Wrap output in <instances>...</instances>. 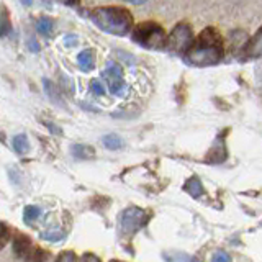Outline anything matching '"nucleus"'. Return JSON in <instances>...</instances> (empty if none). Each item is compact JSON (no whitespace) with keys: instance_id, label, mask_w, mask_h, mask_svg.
Returning a JSON list of instances; mask_svg holds the SVG:
<instances>
[{"instance_id":"obj_14","label":"nucleus","mask_w":262,"mask_h":262,"mask_svg":"<svg viewBox=\"0 0 262 262\" xmlns=\"http://www.w3.org/2000/svg\"><path fill=\"white\" fill-rule=\"evenodd\" d=\"M12 144H13V149L18 152L20 156H25V154L30 152V141H28V136L25 135V133L13 136Z\"/></svg>"},{"instance_id":"obj_27","label":"nucleus","mask_w":262,"mask_h":262,"mask_svg":"<svg viewBox=\"0 0 262 262\" xmlns=\"http://www.w3.org/2000/svg\"><path fill=\"white\" fill-rule=\"evenodd\" d=\"M46 126H48L49 129H51L54 135H61V133H62V131H61L59 128H56V125H54V123H46Z\"/></svg>"},{"instance_id":"obj_26","label":"nucleus","mask_w":262,"mask_h":262,"mask_svg":"<svg viewBox=\"0 0 262 262\" xmlns=\"http://www.w3.org/2000/svg\"><path fill=\"white\" fill-rule=\"evenodd\" d=\"M82 262H102V259L92 252H85L84 256H82Z\"/></svg>"},{"instance_id":"obj_29","label":"nucleus","mask_w":262,"mask_h":262,"mask_svg":"<svg viewBox=\"0 0 262 262\" xmlns=\"http://www.w3.org/2000/svg\"><path fill=\"white\" fill-rule=\"evenodd\" d=\"M128 4H133V5H141V4H144L146 0H126Z\"/></svg>"},{"instance_id":"obj_31","label":"nucleus","mask_w":262,"mask_h":262,"mask_svg":"<svg viewBox=\"0 0 262 262\" xmlns=\"http://www.w3.org/2000/svg\"><path fill=\"white\" fill-rule=\"evenodd\" d=\"M112 262H121V260H112Z\"/></svg>"},{"instance_id":"obj_23","label":"nucleus","mask_w":262,"mask_h":262,"mask_svg":"<svg viewBox=\"0 0 262 262\" xmlns=\"http://www.w3.org/2000/svg\"><path fill=\"white\" fill-rule=\"evenodd\" d=\"M41 237L46 241H53V243H57L61 241L64 237V233H59V231H48V233H43L41 234Z\"/></svg>"},{"instance_id":"obj_3","label":"nucleus","mask_w":262,"mask_h":262,"mask_svg":"<svg viewBox=\"0 0 262 262\" xmlns=\"http://www.w3.org/2000/svg\"><path fill=\"white\" fill-rule=\"evenodd\" d=\"M133 39L135 43L141 45L146 49H162L166 48L167 35L161 25L156 21H144L135 28Z\"/></svg>"},{"instance_id":"obj_5","label":"nucleus","mask_w":262,"mask_h":262,"mask_svg":"<svg viewBox=\"0 0 262 262\" xmlns=\"http://www.w3.org/2000/svg\"><path fill=\"white\" fill-rule=\"evenodd\" d=\"M149 218L151 215L146 210L139 207H128L120 215V228L125 234H135L149 221Z\"/></svg>"},{"instance_id":"obj_11","label":"nucleus","mask_w":262,"mask_h":262,"mask_svg":"<svg viewBox=\"0 0 262 262\" xmlns=\"http://www.w3.org/2000/svg\"><path fill=\"white\" fill-rule=\"evenodd\" d=\"M102 143H103V146L106 147V149H110V151H120V149L125 147V141H123V138L118 136V135H115V133L105 135L102 138Z\"/></svg>"},{"instance_id":"obj_9","label":"nucleus","mask_w":262,"mask_h":262,"mask_svg":"<svg viewBox=\"0 0 262 262\" xmlns=\"http://www.w3.org/2000/svg\"><path fill=\"white\" fill-rule=\"evenodd\" d=\"M43 85H45V92H46V95H48L49 100H51L54 105L66 106V105H64V102H62V98H61L59 87H57V85L54 84V82L45 79V80H43Z\"/></svg>"},{"instance_id":"obj_22","label":"nucleus","mask_w":262,"mask_h":262,"mask_svg":"<svg viewBox=\"0 0 262 262\" xmlns=\"http://www.w3.org/2000/svg\"><path fill=\"white\" fill-rule=\"evenodd\" d=\"M211 262H233V259L226 251H216L215 254H213Z\"/></svg>"},{"instance_id":"obj_8","label":"nucleus","mask_w":262,"mask_h":262,"mask_svg":"<svg viewBox=\"0 0 262 262\" xmlns=\"http://www.w3.org/2000/svg\"><path fill=\"white\" fill-rule=\"evenodd\" d=\"M77 64H79L80 71H84V72L94 71V68H95V56H94L92 49H84V51H80L79 56H77Z\"/></svg>"},{"instance_id":"obj_7","label":"nucleus","mask_w":262,"mask_h":262,"mask_svg":"<svg viewBox=\"0 0 262 262\" xmlns=\"http://www.w3.org/2000/svg\"><path fill=\"white\" fill-rule=\"evenodd\" d=\"M260 56H262V28H259V31L244 46V57H260Z\"/></svg>"},{"instance_id":"obj_17","label":"nucleus","mask_w":262,"mask_h":262,"mask_svg":"<svg viewBox=\"0 0 262 262\" xmlns=\"http://www.w3.org/2000/svg\"><path fill=\"white\" fill-rule=\"evenodd\" d=\"M39 216H41V208L36 207V205H28V207H25L23 220H25V223H27V225H31L33 221H36Z\"/></svg>"},{"instance_id":"obj_12","label":"nucleus","mask_w":262,"mask_h":262,"mask_svg":"<svg viewBox=\"0 0 262 262\" xmlns=\"http://www.w3.org/2000/svg\"><path fill=\"white\" fill-rule=\"evenodd\" d=\"M184 190L188 193V195H192L193 199H196V196H200V195H203V185H202V182H200V179L199 177H190L185 182V185H184Z\"/></svg>"},{"instance_id":"obj_18","label":"nucleus","mask_w":262,"mask_h":262,"mask_svg":"<svg viewBox=\"0 0 262 262\" xmlns=\"http://www.w3.org/2000/svg\"><path fill=\"white\" fill-rule=\"evenodd\" d=\"M53 28H54V25H53V21L49 20V18H41V20L36 23V30H38V33H41V35H45V36L51 35Z\"/></svg>"},{"instance_id":"obj_16","label":"nucleus","mask_w":262,"mask_h":262,"mask_svg":"<svg viewBox=\"0 0 262 262\" xmlns=\"http://www.w3.org/2000/svg\"><path fill=\"white\" fill-rule=\"evenodd\" d=\"M12 30V23H10V13L5 10V7H2L0 10V38H5Z\"/></svg>"},{"instance_id":"obj_25","label":"nucleus","mask_w":262,"mask_h":262,"mask_svg":"<svg viewBox=\"0 0 262 262\" xmlns=\"http://www.w3.org/2000/svg\"><path fill=\"white\" fill-rule=\"evenodd\" d=\"M77 36L76 35H66L64 36V45L66 46H68V48H74V46H76L77 45Z\"/></svg>"},{"instance_id":"obj_6","label":"nucleus","mask_w":262,"mask_h":262,"mask_svg":"<svg viewBox=\"0 0 262 262\" xmlns=\"http://www.w3.org/2000/svg\"><path fill=\"white\" fill-rule=\"evenodd\" d=\"M193 41V33L188 23H179L174 27V30L170 31V35L167 36V43L166 46L172 49L174 53L184 54L188 46L192 45Z\"/></svg>"},{"instance_id":"obj_30","label":"nucleus","mask_w":262,"mask_h":262,"mask_svg":"<svg viewBox=\"0 0 262 262\" xmlns=\"http://www.w3.org/2000/svg\"><path fill=\"white\" fill-rule=\"evenodd\" d=\"M21 2H23L25 5H30V4H31V0H21Z\"/></svg>"},{"instance_id":"obj_20","label":"nucleus","mask_w":262,"mask_h":262,"mask_svg":"<svg viewBox=\"0 0 262 262\" xmlns=\"http://www.w3.org/2000/svg\"><path fill=\"white\" fill-rule=\"evenodd\" d=\"M10 241V231H8V228L0 221V249H4L5 246Z\"/></svg>"},{"instance_id":"obj_2","label":"nucleus","mask_w":262,"mask_h":262,"mask_svg":"<svg viewBox=\"0 0 262 262\" xmlns=\"http://www.w3.org/2000/svg\"><path fill=\"white\" fill-rule=\"evenodd\" d=\"M89 18L102 31L115 36H126L133 28V15L121 7H97L89 13Z\"/></svg>"},{"instance_id":"obj_21","label":"nucleus","mask_w":262,"mask_h":262,"mask_svg":"<svg viewBox=\"0 0 262 262\" xmlns=\"http://www.w3.org/2000/svg\"><path fill=\"white\" fill-rule=\"evenodd\" d=\"M90 90L95 94V95H105V85L100 79H94L90 80Z\"/></svg>"},{"instance_id":"obj_19","label":"nucleus","mask_w":262,"mask_h":262,"mask_svg":"<svg viewBox=\"0 0 262 262\" xmlns=\"http://www.w3.org/2000/svg\"><path fill=\"white\" fill-rule=\"evenodd\" d=\"M56 262H79V259L74 251H62L59 256L56 257Z\"/></svg>"},{"instance_id":"obj_10","label":"nucleus","mask_w":262,"mask_h":262,"mask_svg":"<svg viewBox=\"0 0 262 262\" xmlns=\"http://www.w3.org/2000/svg\"><path fill=\"white\" fill-rule=\"evenodd\" d=\"M71 152L77 159H92L95 156V149L89 144H72Z\"/></svg>"},{"instance_id":"obj_15","label":"nucleus","mask_w":262,"mask_h":262,"mask_svg":"<svg viewBox=\"0 0 262 262\" xmlns=\"http://www.w3.org/2000/svg\"><path fill=\"white\" fill-rule=\"evenodd\" d=\"M162 257L166 259L167 262H199L195 257L188 256V254H185V252H177V251L164 252Z\"/></svg>"},{"instance_id":"obj_4","label":"nucleus","mask_w":262,"mask_h":262,"mask_svg":"<svg viewBox=\"0 0 262 262\" xmlns=\"http://www.w3.org/2000/svg\"><path fill=\"white\" fill-rule=\"evenodd\" d=\"M13 252L23 262H45L48 259V254L39 246L33 244L27 234H16L13 237Z\"/></svg>"},{"instance_id":"obj_28","label":"nucleus","mask_w":262,"mask_h":262,"mask_svg":"<svg viewBox=\"0 0 262 262\" xmlns=\"http://www.w3.org/2000/svg\"><path fill=\"white\" fill-rule=\"evenodd\" d=\"M57 2H61L64 5H77L79 0H57Z\"/></svg>"},{"instance_id":"obj_24","label":"nucleus","mask_w":262,"mask_h":262,"mask_svg":"<svg viewBox=\"0 0 262 262\" xmlns=\"http://www.w3.org/2000/svg\"><path fill=\"white\" fill-rule=\"evenodd\" d=\"M27 46H28V49H30L31 53H39V43H38V41H36L35 38H33V36L28 38Z\"/></svg>"},{"instance_id":"obj_13","label":"nucleus","mask_w":262,"mask_h":262,"mask_svg":"<svg viewBox=\"0 0 262 262\" xmlns=\"http://www.w3.org/2000/svg\"><path fill=\"white\" fill-rule=\"evenodd\" d=\"M103 77L108 80V84L110 82H120L123 80V68L118 62H112L103 72Z\"/></svg>"},{"instance_id":"obj_1","label":"nucleus","mask_w":262,"mask_h":262,"mask_svg":"<svg viewBox=\"0 0 262 262\" xmlns=\"http://www.w3.org/2000/svg\"><path fill=\"white\" fill-rule=\"evenodd\" d=\"M185 59L199 68L218 64L225 56V45L220 31L215 28H205L184 53Z\"/></svg>"}]
</instances>
